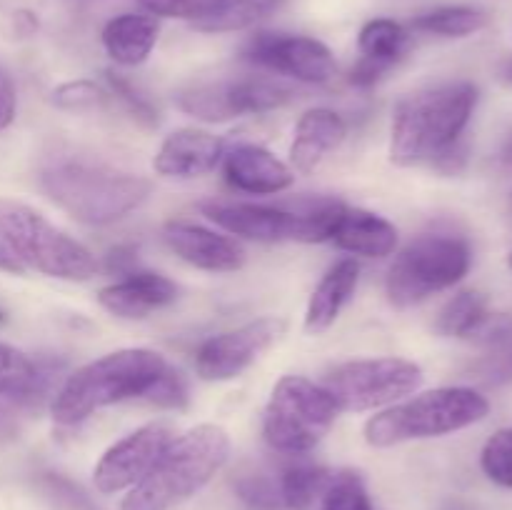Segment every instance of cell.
<instances>
[{
    "label": "cell",
    "mask_w": 512,
    "mask_h": 510,
    "mask_svg": "<svg viewBox=\"0 0 512 510\" xmlns=\"http://www.w3.org/2000/svg\"><path fill=\"white\" fill-rule=\"evenodd\" d=\"M40 188L58 208L88 225H108L138 210L150 195V180L98 158L53 153L40 165Z\"/></svg>",
    "instance_id": "obj_1"
},
{
    "label": "cell",
    "mask_w": 512,
    "mask_h": 510,
    "mask_svg": "<svg viewBox=\"0 0 512 510\" xmlns=\"http://www.w3.org/2000/svg\"><path fill=\"white\" fill-rule=\"evenodd\" d=\"M478 88L470 80L423 90L398 105L390 130V160L400 168L433 163L463 138L478 105Z\"/></svg>",
    "instance_id": "obj_2"
},
{
    "label": "cell",
    "mask_w": 512,
    "mask_h": 510,
    "mask_svg": "<svg viewBox=\"0 0 512 510\" xmlns=\"http://www.w3.org/2000/svg\"><path fill=\"white\" fill-rule=\"evenodd\" d=\"M230 455V438L220 425H195L160 453L153 468L130 488L120 510H173L193 498L220 473Z\"/></svg>",
    "instance_id": "obj_3"
},
{
    "label": "cell",
    "mask_w": 512,
    "mask_h": 510,
    "mask_svg": "<svg viewBox=\"0 0 512 510\" xmlns=\"http://www.w3.org/2000/svg\"><path fill=\"white\" fill-rule=\"evenodd\" d=\"M168 368L165 358L148 348H125L83 365L53 395V418L60 425H78L95 410L123 400L143 398L145 390Z\"/></svg>",
    "instance_id": "obj_4"
},
{
    "label": "cell",
    "mask_w": 512,
    "mask_h": 510,
    "mask_svg": "<svg viewBox=\"0 0 512 510\" xmlns=\"http://www.w3.org/2000/svg\"><path fill=\"white\" fill-rule=\"evenodd\" d=\"M200 210L205 218L240 238L260 243H323L333 235L345 203L335 198H298L283 205L208 200L200 203Z\"/></svg>",
    "instance_id": "obj_5"
},
{
    "label": "cell",
    "mask_w": 512,
    "mask_h": 510,
    "mask_svg": "<svg viewBox=\"0 0 512 510\" xmlns=\"http://www.w3.org/2000/svg\"><path fill=\"white\" fill-rule=\"evenodd\" d=\"M490 400L473 388H438L415 395L365 425V440L373 448H393L408 440L440 438L458 433L488 418Z\"/></svg>",
    "instance_id": "obj_6"
},
{
    "label": "cell",
    "mask_w": 512,
    "mask_h": 510,
    "mask_svg": "<svg viewBox=\"0 0 512 510\" xmlns=\"http://www.w3.org/2000/svg\"><path fill=\"white\" fill-rule=\"evenodd\" d=\"M0 238L20 265L58 280L93 278L98 263L78 240L20 200L0 198Z\"/></svg>",
    "instance_id": "obj_7"
},
{
    "label": "cell",
    "mask_w": 512,
    "mask_h": 510,
    "mask_svg": "<svg viewBox=\"0 0 512 510\" xmlns=\"http://www.w3.org/2000/svg\"><path fill=\"white\" fill-rule=\"evenodd\" d=\"M473 265L468 240L458 235L425 233L410 240L385 278V293L395 308H413L438 290L453 288Z\"/></svg>",
    "instance_id": "obj_8"
},
{
    "label": "cell",
    "mask_w": 512,
    "mask_h": 510,
    "mask_svg": "<svg viewBox=\"0 0 512 510\" xmlns=\"http://www.w3.org/2000/svg\"><path fill=\"white\" fill-rule=\"evenodd\" d=\"M338 405L323 385L285 375L270 393L263 413V435L280 453H308L333 428Z\"/></svg>",
    "instance_id": "obj_9"
},
{
    "label": "cell",
    "mask_w": 512,
    "mask_h": 510,
    "mask_svg": "<svg viewBox=\"0 0 512 510\" xmlns=\"http://www.w3.org/2000/svg\"><path fill=\"white\" fill-rule=\"evenodd\" d=\"M423 383V368L403 358L350 360L330 370L323 388L335 400L338 410L383 408L405 395L415 393Z\"/></svg>",
    "instance_id": "obj_10"
},
{
    "label": "cell",
    "mask_w": 512,
    "mask_h": 510,
    "mask_svg": "<svg viewBox=\"0 0 512 510\" xmlns=\"http://www.w3.org/2000/svg\"><path fill=\"white\" fill-rule=\"evenodd\" d=\"M178 108L208 123L240 118L250 113H268L283 108L293 100V90L283 83L265 78H238L218 80V83H200L178 93Z\"/></svg>",
    "instance_id": "obj_11"
},
{
    "label": "cell",
    "mask_w": 512,
    "mask_h": 510,
    "mask_svg": "<svg viewBox=\"0 0 512 510\" xmlns=\"http://www.w3.org/2000/svg\"><path fill=\"white\" fill-rule=\"evenodd\" d=\"M243 58L250 65H258V68L273 70V73L288 75V78L310 85L328 83L335 75V58L328 45L308 38V35L263 30L245 43Z\"/></svg>",
    "instance_id": "obj_12"
},
{
    "label": "cell",
    "mask_w": 512,
    "mask_h": 510,
    "mask_svg": "<svg viewBox=\"0 0 512 510\" xmlns=\"http://www.w3.org/2000/svg\"><path fill=\"white\" fill-rule=\"evenodd\" d=\"M285 333V320L258 318L228 333L205 340L195 355V370L203 380H233L255 363Z\"/></svg>",
    "instance_id": "obj_13"
},
{
    "label": "cell",
    "mask_w": 512,
    "mask_h": 510,
    "mask_svg": "<svg viewBox=\"0 0 512 510\" xmlns=\"http://www.w3.org/2000/svg\"><path fill=\"white\" fill-rule=\"evenodd\" d=\"M170 440H173V433L163 423L143 425L135 433L125 435L113 448L105 450L103 458L95 465V488L110 495L138 485L160 458V453L168 448Z\"/></svg>",
    "instance_id": "obj_14"
},
{
    "label": "cell",
    "mask_w": 512,
    "mask_h": 510,
    "mask_svg": "<svg viewBox=\"0 0 512 510\" xmlns=\"http://www.w3.org/2000/svg\"><path fill=\"white\" fill-rule=\"evenodd\" d=\"M163 238L178 258L208 273H233L245 265V250L235 240L203 225L170 220L163 228Z\"/></svg>",
    "instance_id": "obj_15"
},
{
    "label": "cell",
    "mask_w": 512,
    "mask_h": 510,
    "mask_svg": "<svg viewBox=\"0 0 512 510\" xmlns=\"http://www.w3.org/2000/svg\"><path fill=\"white\" fill-rule=\"evenodd\" d=\"M360 60L350 70L355 88H373L405 58L410 48V30L390 18H373L360 28Z\"/></svg>",
    "instance_id": "obj_16"
},
{
    "label": "cell",
    "mask_w": 512,
    "mask_h": 510,
    "mask_svg": "<svg viewBox=\"0 0 512 510\" xmlns=\"http://www.w3.org/2000/svg\"><path fill=\"white\" fill-rule=\"evenodd\" d=\"M223 140L208 130L183 128L170 133L153 160L155 173L163 178L193 180L208 175L223 160Z\"/></svg>",
    "instance_id": "obj_17"
},
{
    "label": "cell",
    "mask_w": 512,
    "mask_h": 510,
    "mask_svg": "<svg viewBox=\"0 0 512 510\" xmlns=\"http://www.w3.org/2000/svg\"><path fill=\"white\" fill-rule=\"evenodd\" d=\"M225 180L240 193L275 195L293 185L295 173L260 145L240 143L223 153Z\"/></svg>",
    "instance_id": "obj_18"
},
{
    "label": "cell",
    "mask_w": 512,
    "mask_h": 510,
    "mask_svg": "<svg viewBox=\"0 0 512 510\" xmlns=\"http://www.w3.org/2000/svg\"><path fill=\"white\" fill-rule=\"evenodd\" d=\"M178 298L173 280L153 270H135L118 283L108 285L98 293V303L115 318L140 320L160 308H168Z\"/></svg>",
    "instance_id": "obj_19"
},
{
    "label": "cell",
    "mask_w": 512,
    "mask_h": 510,
    "mask_svg": "<svg viewBox=\"0 0 512 510\" xmlns=\"http://www.w3.org/2000/svg\"><path fill=\"white\" fill-rule=\"evenodd\" d=\"M348 135V125L335 110L313 108L300 115L295 125V138L290 145V163L298 173L308 175L320 168L325 158L340 148Z\"/></svg>",
    "instance_id": "obj_20"
},
{
    "label": "cell",
    "mask_w": 512,
    "mask_h": 510,
    "mask_svg": "<svg viewBox=\"0 0 512 510\" xmlns=\"http://www.w3.org/2000/svg\"><path fill=\"white\" fill-rule=\"evenodd\" d=\"M58 365L35 363L23 350L0 343V400L35 408L53 385Z\"/></svg>",
    "instance_id": "obj_21"
},
{
    "label": "cell",
    "mask_w": 512,
    "mask_h": 510,
    "mask_svg": "<svg viewBox=\"0 0 512 510\" xmlns=\"http://www.w3.org/2000/svg\"><path fill=\"white\" fill-rule=\"evenodd\" d=\"M330 243L335 248L365 258H385L398 245V228L383 215L370 213L363 208H348L345 205L338 225H335Z\"/></svg>",
    "instance_id": "obj_22"
},
{
    "label": "cell",
    "mask_w": 512,
    "mask_h": 510,
    "mask_svg": "<svg viewBox=\"0 0 512 510\" xmlns=\"http://www.w3.org/2000/svg\"><path fill=\"white\" fill-rule=\"evenodd\" d=\"M358 280L360 265L355 263L353 258L338 260V263L323 275L318 288L310 295L308 310H305V330L315 335L325 333V330L338 320L345 303L353 298L355 288H358Z\"/></svg>",
    "instance_id": "obj_23"
},
{
    "label": "cell",
    "mask_w": 512,
    "mask_h": 510,
    "mask_svg": "<svg viewBox=\"0 0 512 510\" xmlns=\"http://www.w3.org/2000/svg\"><path fill=\"white\" fill-rule=\"evenodd\" d=\"M158 20L143 13H123L108 20L103 28V48L118 65L133 68L148 60L158 43Z\"/></svg>",
    "instance_id": "obj_24"
},
{
    "label": "cell",
    "mask_w": 512,
    "mask_h": 510,
    "mask_svg": "<svg viewBox=\"0 0 512 510\" xmlns=\"http://www.w3.org/2000/svg\"><path fill=\"white\" fill-rule=\"evenodd\" d=\"M335 470L323 465H293L280 478V498L288 510H323Z\"/></svg>",
    "instance_id": "obj_25"
},
{
    "label": "cell",
    "mask_w": 512,
    "mask_h": 510,
    "mask_svg": "<svg viewBox=\"0 0 512 510\" xmlns=\"http://www.w3.org/2000/svg\"><path fill=\"white\" fill-rule=\"evenodd\" d=\"M490 15L475 5H440V8L425 10L415 15L413 30L438 38H468L488 25Z\"/></svg>",
    "instance_id": "obj_26"
},
{
    "label": "cell",
    "mask_w": 512,
    "mask_h": 510,
    "mask_svg": "<svg viewBox=\"0 0 512 510\" xmlns=\"http://www.w3.org/2000/svg\"><path fill=\"white\" fill-rule=\"evenodd\" d=\"M285 0H225L210 18L193 23L195 30L203 33H233L260 23L283 5Z\"/></svg>",
    "instance_id": "obj_27"
},
{
    "label": "cell",
    "mask_w": 512,
    "mask_h": 510,
    "mask_svg": "<svg viewBox=\"0 0 512 510\" xmlns=\"http://www.w3.org/2000/svg\"><path fill=\"white\" fill-rule=\"evenodd\" d=\"M488 315V303L478 290H460L448 300L435 320V330L445 338H470Z\"/></svg>",
    "instance_id": "obj_28"
},
{
    "label": "cell",
    "mask_w": 512,
    "mask_h": 510,
    "mask_svg": "<svg viewBox=\"0 0 512 510\" xmlns=\"http://www.w3.org/2000/svg\"><path fill=\"white\" fill-rule=\"evenodd\" d=\"M103 88L110 98L118 100L130 115H133L138 123L143 125H158V110L155 105L130 83L128 78H123L120 73H113V70H105L103 73Z\"/></svg>",
    "instance_id": "obj_29"
},
{
    "label": "cell",
    "mask_w": 512,
    "mask_h": 510,
    "mask_svg": "<svg viewBox=\"0 0 512 510\" xmlns=\"http://www.w3.org/2000/svg\"><path fill=\"white\" fill-rule=\"evenodd\" d=\"M323 510H373L365 480L355 470H335Z\"/></svg>",
    "instance_id": "obj_30"
},
{
    "label": "cell",
    "mask_w": 512,
    "mask_h": 510,
    "mask_svg": "<svg viewBox=\"0 0 512 510\" xmlns=\"http://www.w3.org/2000/svg\"><path fill=\"white\" fill-rule=\"evenodd\" d=\"M480 468L500 488H512V428L490 435L480 453Z\"/></svg>",
    "instance_id": "obj_31"
},
{
    "label": "cell",
    "mask_w": 512,
    "mask_h": 510,
    "mask_svg": "<svg viewBox=\"0 0 512 510\" xmlns=\"http://www.w3.org/2000/svg\"><path fill=\"white\" fill-rule=\"evenodd\" d=\"M235 495L243 500L248 510H283V498H280V485L260 473H250L238 478L235 483Z\"/></svg>",
    "instance_id": "obj_32"
},
{
    "label": "cell",
    "mask_w": 512,
    "mask_h": 510,
    "mask_svg": "<svg viewBox=\"0 0 512 510\" xmlns=\"http://www.w3.org/2000/svg\"><path fill=\"white\" fill-rule=\"evenodd\" d=\"M153 18H178L198 23L210 18L225 0H138Z\"/></svg>",
    "instance_id": "obj_33"
},
{
    "label": "cell",
    "mask_w": 512,
    "mask_h": 510,
    "mask_svg": "<svg viewBox=\"0 0 512 510\" xmlns=\"http://www.w3.org/2000/svg\"><path fill=\"white\" fill-rule=\"evenodd\" d=\"M108 93L93 80H70L53 90V103L63 110H93L105 103Z\"/></svg>",
    "instance_id": "obj_34"
},
{
    "label": "cell",
    "mask_w": 512,
    "mask_h": 510,
    "mask_svg": "<svg viewBox=\"0 0 512 510\" xmlns=\"http://www.w3.org/2000/svg\"><path fill=\"white\" fill-rule=\"evenodd\" d=\"M143 400L158 405V408L183 410L185 405H188V385H185L183 375L168 365V368L160 373V378L145 390Z\"/></svg>",
    "instance_id": "obj_35"
},
{
    "label": "cell",
    "mask_w": 512,
    "mask_h": 510,
    "mask_svg": "<svg viewBox=\"0 0 512 510\" xmlns=\"http://www.w3.org/2000/svg\"><path fill=\"white\" fill-rule=\"evenodd\" d=\"M483 378L493 385H503L512 380V340L495 348L483 363Z\"/></svg>",
    "instance_id": "obj_36"
},
{
    "label": "cell",
    "mask_w": 512,
    "mask_h": 510,
    "mask_svg": "<svg viewBox=\"0 0 512 510\" xmlns=\"http://www.w3.org/2000/svg\"><path fill=\"white\" fill-rule=\"evenodd\" d=\"M465 165H468V145H465L463 138H460L458 143H453L450 148H445L443 153L435 155L430 168L440 170V173L445 175H458L463 173Z\"/></svg>",
    "instance_id": "obj_37"
},
{
    "label": "cell",
    "mask_w": 512,
    "mask_h": 510,
    "mask_svg": "<svg viewBox=\"0 0 512 510\" xmlns=\"http://www.w3.org/2000/svg\"><path fill=\"white\" fill-rule=\"evenodd\" d=\"M105 268L115 275H130L138 270V248L135 245H115L105 255Z\"/></svg>",
    "instance_id": "obj_38"
},
{
    "label": "cell",
    "mask_w": 512,
    "mask_h": 510,
    "mask_svg": "<svg viewBox=\"0 0 512 510\" xmlns=\"http://www.w3.org/2000/svg\"><path fill=\"white\" fill-rule=\"evenodd\" d=\"M15 108H18V98H15V85L10 75L0 68V130L8 128L15 118Z\"/></svg>",
    "instance_id": "obj_39"
},
{
    "label": "cell",
    "mask_w": 512,
    "mask_h": 510,
    "mask_svg": "<svg viewBox=\"0 0 512 510\" xmlns=\"http://www.w3.org/2000/svg\"><path fill=\"white\" fill-rule=\"evenodd\" d=\"M20 433V418H18V405L10 400H0V443L18 438Z\"/></svg>",
    "instance_id": "obj_40"
},
{
    "label": "cell",
    "mask_w": 512,
    "mask_h": 510,
    "mask_svg": "<svg viewBox=\"0 0 512 510\" xmlns=\"http://www.w3.org/2000/svg\"><path fill=\"white\" fill-rule=\"evenodd\" d=\"M13 23H15V30H18L20 35H30L38 30V18H35L30 10H18L13 18Z\"/></svg>",
    "instance_id": "obj_41"
},
{
    "label": "cell",
    "mask_w": 512,
    "mask_h": 510,
    "mask_svg": "<svg viewBox=\"0 0 512 510\" xmlns=\"http://www.w3.org/2000/svg\"><path fill=\"white\" fill-rule=\"evenodd\" d=\"M0 270H3V273H13V275L23 273V265H20L18 258H15V255L5 248V243H0Z\"/></svg>",
    "instance_id": "obj_42"
},
{
    "label": "cell",
    "mask_w": 512,
    "mask_h": 510,
    "mask_svg": "<svg viewBox=\"0 0 512 510\" xmlns=\"http://www.w3.org/2000/svg\"><path fill=\"white\" fill-rule=\"evenodd\" d=\"M500 163H503L505 170H512V130L508 133V138H505L503 150H500Z\"/></svg>",
    "instance_id": "obj_43"
},
{
    "label": "cell",
    "mask_w": 512,
    "mask_h": 510,
    "mask_svg": "<svg viewBox=\"0 0 512 510\" xmlns=\"http://www.w3.org/2000/svg\"><path fill=\"white\" fill-rule=\"evenodd\" d=\"M503 78L508 80V83H512V58L508 60V63L503 65Z\"/></svg>",
    "instance_id": "obj_44"
},
{
    "label": "cell",
    "mask_w": 512,
    "mask_h": 510,
    "mask_svg": "<svg viewBox=\"0 0 512 510\" xmlns=\"http://www.w3.org/2000/svg\"><path fill=\"white\" fill-rule=\"evenodd\" d=\"M0 323H5V310L0 308Z\"/></svg>",
    "instance_id": "obj_45"
},
{
    "label": "cell",
    "mask_w": 512,
    "mask_h": 510,
    "mask_svg": "<svg viewBox=\"0 0 512 510\" xmlns=\"http://www.w3.org/2000/svg\"><path fill=\"white\" fill-rule=\"evenodd\" d=\"M73 3H93V0H73Z\"/></svg>",
    "instance_id": "obj_46"
},
{
    "label": "cell",
    "mask_w": 512,
    "mask_h": 510,
    "mask_svg": "<svg viewBox=\"0 0 512 510\" xmlns=\"http://www.w3.org/2000/svg\"><path fill=\"white\" fill-rule=\"evenodd\" d=\"M508 265L512 268V253H510V258H508Z\"/></svg>",
    "instance_id": "obj_47"
}]
</instances>
